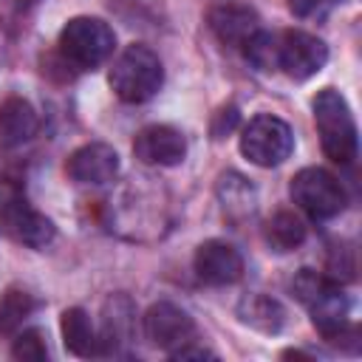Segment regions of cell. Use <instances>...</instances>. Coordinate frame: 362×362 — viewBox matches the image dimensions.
I'll return each mask as SVG.
<instances>
[{
	"mask_svg": "<svg viewBox=\"0 0 362 362\" xmlns=\"http://www.w3.org/2000/svg\"><path fill=\"white\" fill-rule=\"evenodd\" d=\"M291 291L308 308L314 328L328 342H334L337 334L351 325V320H348L351 300L339 288V280H334L322 272H314V269H300L291 280Z\"/></svg>",
	"mask_w": 362,
	"mask_h": 362,
	"instance_id": "1",
	"label": "cell"
},
{
	"mask_svg": "<svg viewBox=\"0 0 362 362\" xmlns=\"http://www.w3.org/2000/svg\"><path fill=\"white\" fill-rule=\"evenodd\" d=\"M311 110H314V124L320 133L322 153L337 164H351L359 153V139H356V122L345 96L337 88H322L311 99Z\"/></svg>",
	"mask_w": 362,
	"mask_h": 362,
	"instance_id": "2",
	"label": "cell"
},
{
	"mask_svg": "<svg viewBox=\"0 0 362 362\" xmlns=\"http://www.w3.org/2000/svg\"><path fill=\"white\" fill-rule=\"evenodd\" d=\"M107 82L113 93L127 105H141L153 99L164 85V65L158 54L141 42L127 45L110 65Z\"/></svg>",
	"mask_w": 362,
	"mask_h": 362,
	"instance_id": "3",
	"label": "cell"
},
{
	"mask_svg": "<svg viewBox=\"0 0 362 362\" xmlns=\"http://www.w3.org/2000/svg\"><path fill=\"white\" fill-rule=\"evenodd\" d=\"M116 48L113 28L99 17H71L57 40V57L71 71H93L110 59Z\"/></svg>",
	"mask_w": 362,
	"mask_h": 362,
	"instance_id": "4",
	"label": "cell"
},
{
	"mask_svg": "<svg viewBox=\"0 0 362 362\" xmlns=\"http://www.w3.org/2000/svg\"><path fill=\"white\" fill-rule=\"evenodd\" d=\"M288 192H291V201L311 221H331L348 204V195H345V187L339 184V178L322 167H303L291 178Z\"/></svg>",
	"mask_w": 362,
	"mask_h": 362,
	"instance_id": "5",
	"label": "cell"
},
{
	"mask_svg": "<svg viewBox=\"0 0 362 362\" xmlns=\"http://www.w3.org/2000/svg\"><path fill=\"white\" fill-rule=\"evenodd\" d=\"M294 150L291 127L272 113H257L240 130V153L257 167H277Z\"/></svg>",
	"mask_w": 362,
	"mask_h": 362,
	"instance_id": "6",
	"label": "cell"
},
{
	"mask_svg": "<svg viewBox=\"0 0 362 362\" xmlns=\"http://www.w3.org/2000/svg\"><path fill=\"white\" fill-rule=\"evenodd\" d=\"M328 62V45L303 31V28H288L283 34H277V59L274 68L283 71L286 76L305 82L311 76H317Z\"/></svg>",
	"mask_w": 362,
	"mask_h": 362,
	"instance_id": "7",
	"label": "cell"
},
{
	"mask_svg": "<svg viewBox=\"0 0 362 362\" xmlns=\"http://www.w3.org/2000/svg\"><path fill=\"white\" fill-rule=\"evenodd\" d=\"M144 337L156 348L173 354L175 348L195 339V320L181 305L170 300H158L144 314Z\"/></svg>",
	"mask_w": 362,
	"mask_h": 362,
	"instance_id": "8",
	"label": "cell"
},
{
	"mask_svg": "<svg viewBox=\"0 0 362 362\" xmlns=\"http://www.w3.org/2000/svg\"><path fill=\"white\" fill-rule=\"evenodd\" d=\"M209 28L221 45L243 51L246 42L260 31V17L249 3L240 0H221L209 8Z\"/></svg>",
	"mask_w": 362,
	"mask_h": 362,
	"instance_id": "9",
	"label": "cell"
},
{
	"mask_svg": "<svg viewBox=\"0 0 362 362\" xmlns=\"http://www.w3.org/2000/svg\"><path fill=\"white\" fill-rule=\"evenodd\" d=\"M192 269L206 286H232L243 277V257L226 240H204L192 255Z\"/></svg>",
	"mask_w": 362,
	"mask_h": 362,
	"instance_id": "10",
	"label": "cell"
},
{
	"mask_svg": "<svg viewBox=\"0 0 362 362\" xmlns=\"http://www.w3.org/2000/svg\"><path fill=\"white\" fill-rule=\"evenodd\" d=\"M133 156L141 164L175 167L187 156V139L173 124H147L133 139Z\"/></svg>",
	"mask_w": 362,
	"mask_h": 362,
	"instance_id": "11",
	"label": "cell"
},
{
	"mask_svg": "<svg viewBox=\"0 0 362 362\" xmlns=\"http://www.w3.org/2000/svg\"><path fill=\"white\" fill-rule=\"evenodd\" d=\"M119 153L105 141L82 144L65 161V173L76 184H107L119 175Z\"/></svg>",
	"mask_w": 362,
	"mask_h": 362,
	"instance_id": "12",
	"label": "cell"
},
{
	"mask_svg": "<svg viewBox=\"0 0 362 362\" xmlns=\"http://www.w3.org/2000/svg\"><path fill=\"white\" fill-rule=\"evenodd\" d=\"M136 305L127 294H110L102 305V325H99V348L102 356H119L127 339H133Z\"/></svg>",
	"mask_w": 362,
	"mask_h": 362,
	"instance_id": "13",
	"label": "cell"
},
{
	"mask_svg": "<svg viewBox=\"0 0 362 362\" xmlns=\"http://www.w3.org/2000/svg\"><path fill=\"white\" fill-rule=\"evenodd\" d=\"M37 127H40V119L28 99L8 96L0 105V147L3 150H14L25 144L37 133Z\"/></svg>",
	"mask_w": 362,
	"mask_h": 362,
	"instance_id": "14",
	"label": "cell"
},
{
	"mask_svg": "<svg viewBox=\"0 0 362 362\" xmlns=\"http://www.w3.org/2000/svg\"><path fill=\"white\" fill-rule=\"evenodd\" d=\"M215 192H218L223 215L232 223H243V221H249L257 212V189L249 184V178H243L235 170H229V173H223L218 178Z\"/></svg>",
	"mask_w": 362,
	"mask_h": 362,
	"instance_id": "15",
	"label": "cell"
},
{
	"mask_svg": "<svg viewBox=\"0 0 362 362\" xmlns=\"http://www.w3.org/2000/svg\"><path fill=\"white\" fill-rule=\"evenodd\" d=\"M238 317L260 334H280L288 322V311L283 308V303L260 291H252L238 303Z\"/></svg>",
	"mask_w": 362,
	"mask_h": 362,
	"instance_id": "16",
	"label": "cell"
},
{
	"mask_svg": "<svg viewBox=\"0 0 362 362\" xmlns=\"http://www.w3.org/2000/svg\"><path fill=\"white\" fill-rule=\"evenodd\" d=\"M59 328H62V342L74 356H82V359L102 356L99 331L82 308H65L62 320H59Z\"/></svg>",
	"mask_w": 362,
	"mask_h": 362,
	"instance_id": "17",
	"label": "cell"
},
{
	"mask_svg": "<svg viewBox=\"0 0 362 362\" xmlns=\"http://www.w3.org/2000/svg\"><path fill=\"white\" fill-rule=\"evenodd\" d=\"M305 235H308L305 221L291 209H280L263 223V240L269 243L272 252H280V255L294 252L297 246H303Z\"/></svg>",
	"mask_w": 362,
	"mask_h": 362,
	"instance_id": "18",
	"label": "cell"
},
{
	"mask_svg": "<svg viewBox=\"0 0 362 362\" xmlns=\"http://www.w3.org/2000/svg\"><path fill=\"white\" fill-rule=\"evenodd\" d=\"M37 311V297L25 288H6L0 297V337H11L23 328V322Z\"/></svg>",
	"mask_w": 362,
	"mask_h": 362,
	"instance_id": "19",
	"label": "cell"
},
{
	"mask_svg": "<svg viewBox=\"0 0 362 362\" xmlns=\"http://www.w3.org/2000/svg\"><path fill=\"white\" fill-rule=\"evenodd\" d=\"M243 57L257 68V71H277L274 68V59H277V34H269V31H257L246 48H243Z\"/></svg>",
	"mask_w": 362,
	"mask_h": 362,
	"instance_id": "20",
	"label": "cell"
},
{
	"mask_svg": "<svg viewBox=\"0 0 362 362\" xmlns=\"http://www.w3.org/2000/svg\"><path fill=\"white\" fill-rule=\"evenodd\" d=\"M11 356L23 359V362H42V359H48V345H45L42 331L40 328L17 331L14 342H11Z\"/></svg>",
	"mask_w": 362,
	"mask_h": 362,
	"instance_id": "21",
	"label": "cell"
},
{
	"mask_svg": "<svg viewBox=\"0 0 362 362\" xmlns=\"http://www.w3.org/2000/svg\"><path fill=\"white\" fill-rule=\"evenodd\" d=\"M337 3H342V0H286V6H288V11L294 14V17H300V20H320V17H325Z\"/></svg>",
	"mask_w": 362,
	"mask_h": 362,
	"instance_id": "22",
	"label": "cell"
},
{
	"mask_svg": "<svg viewBox=\"0 0 362 362\" xmlns=\"http://www.w3.org/2000/svg\"><path fill=\"white\" fill-rule=\"evenodd\" d=\"M238 107L235 105H223L218 113H215V119H212V139H223L226 133H232L235 130V124H238Z\"/></svg>",
	"mask_w": 362,
	"mask_h": 362,
	"instance_id": "23",
	"label": "cell"
},
{
	"mask_svg": "<svg viewBox=\"0 0 362 362\" xmlns=\"http://www.w3.org/2000/svg\"><path fill=\"white\" fill-rule=\"evenodd\" d=\"M40 0H14V6L17 8H31V6H37Z\"/></svg>",
	"mask_w": 362,
	"mask_h": 362,
	"instance_id": "24",
	"label": "cell"
}]
</instances>
